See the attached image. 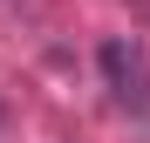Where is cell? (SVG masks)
Masks as SVG:
<instances>
[{
    "label": "cell",
    "instance_id": "obj_1",
    "mask_svg": "<svg viewBox=\"0 0 150 143\" xmlns=\"http://www.w3.org/2000/svg\"><path fill=\"white\" fill-rule=\"evenodd\" d=\"M103 75H109L116 102L130 109V116H150V61H143V48L130 34H109L103 41Z\"/></svg>",
    "mask_w": 150,
    "mask_h": 143
}]
</instances>
